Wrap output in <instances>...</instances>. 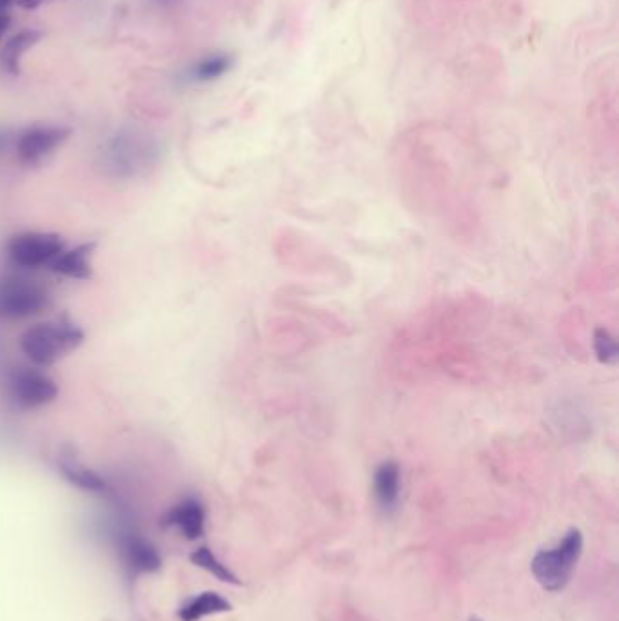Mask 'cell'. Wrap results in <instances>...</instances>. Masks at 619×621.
I'll list each match as a JSON object with an SVG mask.
<instances>
[{"instance_id": "6da1fadb", "label": "cell", "mask_w": 619, "mask_h": 621, "mask_svg": "<svg viewBox=\"0 0 619 621\" xmlns=\"http://www.w3.org/2000/svg\"><path fill=\"white\" fill-rule=\"evenodd\" d=\"M82 342V329L75 322L59 318L30 327L20 338V347L33 364L48 367L75 351Z\"/></svg>"}, {"instance_id": "7a4b0ae2", "label": "cell", "mask_w": 619, "mask_h": 621, "mask_svg": "<svg viewBox=\"0 0 619 621\" xmlns=\"http://www.w3.org/2000/svg\"><path fill=\"white\" fill-rule=\"evenodd\" d=\"M583 552V534L570 529L552 549H543L532 558L531 569L545 591H561L569 583Z\"/></svg>"}, {"instance_id": "3957f363", "label": "cell", "mask_w": 619, "mask_h": 621, "mask_svg": "<svg viewBox=\"0 0 619 621\" xmlns=\"http://www.w3.org/2000/svg\"><path fill=\"white\" fill-rule=\"evenodd\" d=\"M50 291L28 276L0 278V318L20 320L39 315L50 306Z\"/></svg>"}, {"instance_id": "277c9868", "label": "cell", "mask_w": 619, "mask_h": 621, "mask_svg": "<svg viewBox=\"0 0 619 621\" xmlns=\"http://www.w3.org/2000/svg\"><path fill=\"white\" fill-rule=\"evenodd\" d=\"M6 389L11 400L24 409L51 404L59 395V387L50 376L33 367L13 369L6 380Z\"/></svg>"}, {"instance_id": "5b68a950", "label": "cell", "mask_w": 619, "mask_h": 621, "mask_svg": "<svg viewBox=\"0 0 619 621\" xmlns=\"http://www.w3.org/2000/svg\"><path fill=\"white\" fill-rule=\"evenodd\" d=\"M69 128L55 124H35L15 137V153L20 164L39 166L69 138Z\"/></svg>"}, {"instance_id": "8992f818", "label": "cell", "mask_w": 619, "mask_h": 621, "mask_svg": "<svg viewBox=\"0 0 619 621\" xmlns=\"http://www.w3.org/2000/svg\"><path fill=\"white\" fill-rule=\"evenodd\" d=\"M62 251L64 240L51 233H22L11 238L8 244V257L22 269L51 266Z\"/></svg>"}, {"instance_id": "52a82bcc", "label": "cell", "mask_w": 619, "mask_h": 621, "mask_svg": "<svg viewBox=\"0 0 619 621\" xmlns=\"http://www.w3.org/2000/svg\"><path fill=\"white\" fill-rule=\"evenodd\" d=\"M115 543L122 556V562L126 563L129 571L135 574H153L160 571L162 558L158 554L157 547L142 534L129 527H122L115 533Z\"/></svg>"}, {"instance_id": "ba28073f", "label": "cell", "mask_w": 619, "mask_h": 621, "mask_svg": "<svg viewBox=\"0 0 619 621\" xmlns=\"http://www.w3.org/2000/svg\"><path fill=\"white\" fill-rule=\"evenodd\" d=\"M164 522L169 527H177L187 540H198L206 531V509L204 503L195 496H187L171 507Z\"/></svg>"}, {"instance_id": "9c48e42d", "label": "cell", "mask_w": 619, "mask_h": 621, "mask_svg": "<svg viewBox=\"0 0 619 621\" xmlns=\"http://www.w3.org/2000/svg\"><path fill=\"white\" fill-rule=\"evenodd\" d=\"M149 151L135 138L128 135H117L109 142L108 149L104 151V157L109 168L115 169L117 175H131L135 169L142 166Z\"/></svg>"}, {"instance_id": "30bf717a", "label": "cell", "mask_w": 619, "mask_h": 621, "mask_svg": "<svg viewBox=\"0 0 619 621\" xmlns=\"http://www.w3.org/2000/svg\"><path fill=\"white\" fill-rule=\"evenodd\" d=\"M59 471L73 487L86 493L104 494L108 491V482L89 469L88 465L82 464L73 453H62L59 456Z\"/></svg>"}, {"instance_id": "8fae6325", "label": "cell", "mask_w": 619, "mask_h": 621, "mask_svg": "<svg viewBox=\"0 0 619 621\" xmlns=\"http://www.w3.org/2000/svg\"><path fill=\"white\" fill-rule=\"evenodd\" d=\"M374 496L384 511H393L400 502V467L384 462L374 473Z\"/></svg>"}, {"instance_id": "7c38bea8", "label": "cell", "mask_w": 619, "mask_h": 621, "mask_svg": "<svg viewBox=\"0 0 619 621\" xmlns=\"http://www.w3.org/2000/svg\"><path fill=\"white\" fill-rule=\"evenodd\" d=\"M95 244H80L75 249L62 251L59 257L51 262V269L57 275L68 276L75 280H88L91 276V264L89 257L93 253Z\"/></svg>"}, {"instance_id": "4fadbf2b", "label": "cell", "mask_w": 619, "mask_h": 621, "mask_svg": "<svg viewBox=\"0 0 619 621\" xmlns=\"http://www.w3.org/2000/svg\"><path fill=\"white\" fill-rule=\"evenodd\" d=\"M231 611V603L218 592L206 591L200 592L195 598L187 600L180 611L178 618L182 621H198L213 614H222V612Z\"/></svg>"}, {"instance_id": "5bb4252c", "label": "cell", "mask_w": 619, "mask_h": 621, "mask_svg": "<svg viewBox=\"0 0 619 621\" xmlns=\"http://www.w3.org/2000/svg\"><path fill=\"white\" fill-rule=\"evenodd\" d=\"M40 39H42V31L39 30H24L13 35L0 51L2 69L10 75H17L20 71V60L24 57V53L33 48Z\"/></svg>"}, {"instance_id": "9a60e30c", "label": "cell", "mask_w": 619, "mask_h": 621, "mask_svg": "<svg viewBox=\"0 0 619 621\" xmlns=\"http://www.w3.org/2000/svg\"><path fill=\"white\" fill-rule=\"evenodd\" d=\"M233 68V57L227 53L207 55L189 71V77L195 82H213L224 77L229 69Z\"/></svg>"}, {"instance_id": "2e32d148", "label": "cell", "mask_w": 619, "mask_h": 621, "mask_svg": "<svg viewBox=\"0 0 619 621\" xmlns=\"http://www.w3.org/2000/svg\"><path fill=\"white\" fill-rule=\"evenodd\" d=\"M189 560L195 563L198 569H204L209 574H213L220 582L231 583V585L240 583L235 572L231 571L226 563L220 562L215 556V552L211 551L209 547H198L197 551L189 556Z\"/></svg>"}, {"instance_id": "e0dca14e", "label": "cell", "mask_w": 619, "mask_h": 621, "mask_svg": "<svg viewBox=\"0 0 619 621\" xmlns=\"http://www.w3.org/2000/svg\"><path fill=\"white\" fill-rule=\"evenodd\" d=\"M596 351L603 362H614L618 356L616 342L605 331H598L596 335Z\"/></svg>"}, {"instance_id": "ac0fdd59", "label": "cell", "mask_w": 619, "mask_h": 621, "mask_svg": "<svg viewBox=\"0 0 619 621\" xmlns=\"http://www.w3.org/2000/svg\"><path fill=\"white\" fill-rule=\"evenodd\" d=\"M11 140H13V135H11L10 131L0 129V155H4L8 151V148L11 146Z\"/></svg>"}, {"instance_id": "d6986e66", "label": "cell", "mask_w": 619, "mask_h": 621, "mask_svg": "<svg viewBox=\"0 0 619 621\" xmlns=\"http://www.w3.org/2000/svg\"><path fill=\"white\" fill-rule=\"evenodd\" d=\"M46 2H51V0H19L20 6L26 8V10H35V8H39V6L46 4Z\"/></svg>"}, {"instance_id": "ffe728a7", "label": "cell", "mask_w": 619, "mask_h": 621, "mask_svg": "<svg viewBox=\"0 0 619 621\" xmlns=\"http://www.w3.org/2000/svg\"><path fill=\"white\" fill-rule=\"evenodd\" d=\"M10 28V17L6 13H0V35Z\"/></svg>"}, {"instance_id": "44dd1931", "label": "cell", "mask_w": 619, "mask_h": 621, "mask_svg": "<svg viewBox=\"0 0 619 621\" xmlns=\"http://www.w3.org/2000/svg\"><path fill=\"white\" fill-rule=\"evenodd\" d=\"M13 2H15V0H0V13H4V11L8 10Z\"/></svg>"}, {"instance_id": "7402d4cb", "label": "cell", "mask_w": 619, "mask_h": 621, "mask_svg": "<svg viewBox=\"0 0 619 621\" xmlns=\"http://www.w3.org/2000/svg\"><path fill=\"white\" fill-rule=\"evenodd\" d=\"M157 2H160L162 6H173V4H177L178 0H157Z\"/></svg>"}, {"instance_id": "603a6c76", "label": "cell", "mask_w": 619, "mask_h": 621, "mask_svg": "<svg viewBox=\"0 0 619 621\" xmlns=\"http://www.w3.org/2000/svg\"><path fill=\"white\" fill-rule=\"evenodd\" d=\"M469 621H483V620H480V618H478V616H474V618H471V620H469Z\"/></svg>"}]
</instances>
